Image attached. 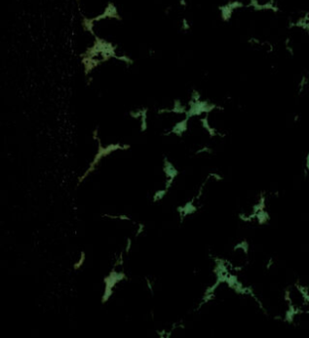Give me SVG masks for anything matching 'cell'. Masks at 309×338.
<instances>
[{
  "instance_id": "cell-1",
  "label": "cell",
  "mask_w": 309,
  "mask_h": 338,
  "mask_svg": "<svg viewBox=\"0 0 309 338\" xmlns=\"http://www.w3.org/2000/svg\"><path fill=\"white\" fill-rule=\"evenodd\" d=\"M287 312H309V288L293 283L285 292Z\"/></svg>"
},
{
  "instance_id": "cell-2",
  "label": "cell",
  "mask_w": 309,
  "mask_h": 338,
  "mask_svg": "<svg viewBox=\"0 0 309 338\" xmlns=\"http://www.w3.org/2000/svg\"><path fill=\"white\" fill-rule=\"evenodd\" d=\"M246 5L254 12L274 14L280 11V0H248Z\"/></svg>"
},
{
  "instance_id": "cell-3",
  "label": "cell",
  "mask_w": 309,
  "mask_h": 338,
  "mask_svg": "<svg viewBox=\"0 0 309 338\" xmlns=\"http://www.w3.org/2000/svg\"><path fill=\"white\" fill-rule=\"evenodd\" d=\"M190 28H191V25H190L189 21L186 18H182V20H181V31L186 33L190 30Z\"/></svg>"
},
{
  "instance_id": "cell-4",
  "label": "cell",
  "mask_w": 309,
  "mask_h": 338,
  "mask_svg": "<svg viewBox=\"0 0 309 338\" xmlns=\"http://www.w3.org/2000/svg\"><path fill=\"white\" fill-rule=\"evenodd\" d=\"M85 258H86V254H85V253H83V254H82V258H81V260H80L79 262H77L76 264L74 265V270H77V269L81 268V267L83 266L84 262H85V260H86Z\"/></svg>"
},
{
  "instance_id": "cell-5",
  "label": "cell",
  "mask_w": 309,
  "mask_h": 338,
  "mask_svg": "<svg viewBox=\"0 0 309 338\" xmlns=\"http://www.w3.org/2000/svg\"><path fill=\"white\" fill-rule=\"evenodd\" d=\"M179 5L183 8H186L187 7V1L186 0H179Z\"/></svg>"
}]
</instances>
